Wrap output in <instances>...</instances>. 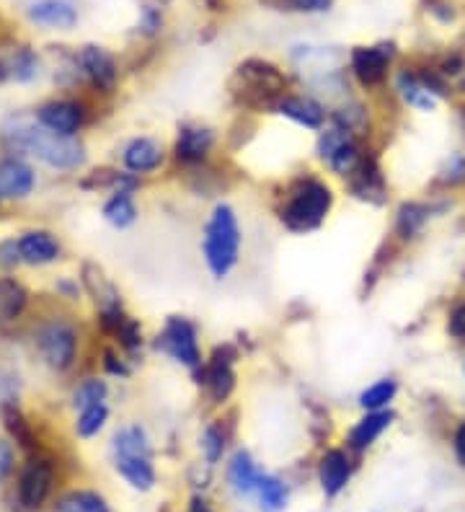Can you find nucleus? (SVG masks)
I'll list each match as a JSON object with an SVG mask.
<instances>
[{"label":"nucleus","mask_w":465,"mask_h":512,"mask_svg":"<svg viewBox=\"0 0 465 512\" xmlns=\"http://www.w3.org/2000/svg\"><path fill=\"white\" fill-rule=\"evenodd\" d=\"M339 205V189L334 179L321 169H303L287 176L274 194V220L290 236H310L329 223Z\"/></svg>","instance_id":"obj_1"},{"label":"nucleus","mask_w":465,"mask_h":512,"mask_svg":"<svg viewBox=\"0 0 465 512\" xmlns=\"http://www.w3.org/2000/svg\"><path fill=\"white\" fill-rule=\"evenodd\" d=\"M0 143L11 156L37 158L55 171H81L88 161L86 145L78 138H62L34 119V114H11L0 125Z\"/></svg>","instance_id":"obj_2"},{"label":"nucleus","mask_w":465,"mask_h":512,"mask_svg":"<svg viewBox=\"0 0 465 512\" xmlns=\"http://www.w3.org/2000/svg\"><path fill=\"white\" fill-rule=\"evenodd\" d=\"M243 223L238 207L228 200H215L210 205L199 231V256L215 282L228 280L243 256Z\"/></svg>","instance_id":"obj_3"},{"label":"nucleus","mask_w":465,"mask_h":512,"mask_svg":"<svg viewBox=\"0 0 465 512\" xmlns=\"http://www.w3.org/2000/svg\"><path fill=\"white\" fill-rule=\"evenodd\" d=\"M230 91H233V96H236L243 109L267 114L272 101L285 94V91H290V75L272 60L248 57L233 70Z\"/></svg>","instance_id":"obj_4"},{"label":"nucleus","mask_w":465,"mask_h":512,"mask_svg":"<svg viewBox=\"0 0 465 512\" xmlns=\"http://www.w3.org/2000/svg\"><path fill=\"white\" fill-rule=\"evenodd\" d=\"M150 350L166 357L176 368L186 370L189 378L202 370L207 357L205 344H202V326L186 313H171L163 319L158 331L150 337Z\"/></svg>","instance_id":"obj_5"},{"label":"nucleus","mask_w":465,"mask_h":512,"mask_svg":"<svg viewBox=\"0 0 465 512\" xmlns=\"http://www.w3.org/2000/svg\"><path fill=\"white\" fill-rule=\"evenodd\" d=\"M223 135L205 119H181L171 138V169L189 176L215 163Z\"/></svg>","instance_id":"obj_6"},{"label":"nucleus","mask_w":465,"mask_h":512,"mask_svg":"<svg viewBox=\"0 0 465 512\" xmlns=\"http://www.w3.org/2000/svg\"><path fill=\"white\" fill-rule=\"evenodd\" d=\"M241 347L236 342H217L205 357V365L192 378L199 394L212 409H225L238 391V363H241Z\"/></svg>","instance_id":"obj_7"},{"label":"nucleus","mask_w":465,"mask_h":512,"mask_svg":"<svg viewBox=\"0 0 465 512\" xmlns=\"http://www.w3.org/2000/svg\"><path fill=\"white\" fill-rule=\"evenodd\" d=\"M367 148L370 143L365 138L329 122L313 140V161L329 179L347 182L365 158Z\"/></svg>","instance_id":"obj_8"},{"label":"nucleus","mask_w":465,"mask_h":512,"mask_svg":"<svg viewBox=\"0 0 465 512\" xmlns=\"http://www.w3.org/2000/svg\"><path fill=\"white\" fill-rule=\"evenodd\" d=\"M31 342H34L39 360L55 373H68L78 363L81 331L68 316H50V319L39 321L34 326Z\"/></svg>","instance_id":"obj_9"},{"label":"nucleus","mask_w":465,"mask_h":512,"mask_svg":"<svg viewBox=\"0 0 465 512\" xmlns=\"http://www.w3.org/2000/svg\"><path fill=\"white\" fill-rule=\"evenodd\" d=\"M396 44L378 42V44H360L349 52V75L352 81L365 91H380L391 78L393 63H396Z\"/></svg>","instance_id":"obj_10"},{"label":"nucleus","mask_w":465,"mask_h":512,"mask_svg":"<svg viewBox=\"0 0 465 512\" xmlns=\"http://www.w3.org/2000/svg\"><path fill=\"white\" fill-rule=\"evenodd\" d=\"M119 169L130 171L140 179L158 176L161 171L171 169V145L161 135H150V132L132 135L119 148Z\"/></svg>","instance_id":"obj_11"},{"label":"nucleus","mask_w":465,"mask_h":512,"mask_svg":"<svg viewBox=\"0 0 465 512\" xmlns=\"http://www.w3.org/2000/svg\"><path fill=\"white\" fill-rule=\"evenodd\" d=\"M267 114H274V117L287 122V125L310 132V135H318L323 127L329 125L331 109L316 94H310V91H292L290 88V91H285V94L272 101V107H269Z\"/></svg>","instance_id":"obj_12"},{"label":"nucleus","mask_w":465,"mask_h":512,"mask_svg":"<svg viewBox=\"0 0 465 512\" xmlns=\"http://www.w3.org/2000/svg\"><path fill=\"white\" fill-rule=\"evenodd\" d=\"M349 200L360 202L365 207H385L391 202V184H388V174L383 169V158L375 148H367L365 158L357 166L347 182H341Z\"/></svg>","instance_id":"obj_13"},{"label":"nucleus","mask_w":465,"mask_h":512,"mask_svg":"<svg viewBox=\"0 0 465 512\" xmlns=\"http://www.w3.org/2000/svg\"><path fill=\"white\" fill-rule=\"evenodd\" d=\"M450 210V200H401L393 210L391 238L401 246L414 244L427 231L432 218H440Z\"/></svg>","instance_id":"obj_14"},{"label":"nucleus","mask_w":465,"mask_h":512,"mask_svg":"<svg viewBox=\"0 0 465 512\" xmlns=\"http://www.w3.org/2000/svg\"><path fill=\"white\" fill-rule=\"evenodd\" d=\"M75 70L99 96H109L119 86V63L99 44H86L75 52Z\"/></svg>","instance_id":"obj_15"},{"label":"nucleus","mask_w":465,"mask_h":512,"mask_svg":"<svg viewBox=\"0 0 465 512\" xmlns=\"http://www.w3.org/2000/svg\"><path fill=\"white\" fill-rule=\"evenodd\" d=\"M34 119L62 138H78L88 122V107L81 99H50L34 109Z\"/></svg>","instance_id":"obj_16"},{"label":"nucleus","mask_w":465,"mask_h":512,"mask_svg":"<svg viewBox=\"0 0 465 512\" xmlns=\"http://www.w3.org/2000/svg\"><path fill=\"white\" fill-rule=\"evenodd\" d=\"M52 484H55L52 458L42 456V453H31L19 476V505L29 512L39 510L50 497Z\"/></svg>","instance_id":"obj_17"},{"label":"nucleus","mask_w":465,"mask_h":512,"mask_svg":"<svg viewBox=\"0 0 465 512\" xmlns=\"http://www.w3.org/2000/svg\"><path fill=\"white\" fill-rule=\"evenodd\" d=\"M396 409H383V412H362L360 419H354L352 427L344 435L347 450H352L354 456H362L372 445L383 438L385 432L396 425Z\"/></svg>","instance_id":"obj_18"},{"label":"nucleus","mask_w":465,"mask_h":512,"mask_svg":"<svg viewBox=\"0 0 465 512\" xmlns=\"http://www.w3.org/2000/svg\"><path fill=\"white\" fill-rule=\"evenodd\" d=\"M352 456L354 453L347 448H326L318 458V484L329 500L339 497L349 487L354 474Z\"/></svg>","instance_id":"obj_19"},{"label":"nucleus","mask_w":465,"mask_h":512,"mask_svg":"<svg viewBox=\"0 0 465 512\" xmlns=\"http://www.w3.org/2000/svg\"><path fill=\"white\" fill-rule=\"evenodd\" d=\"M19 251L26 267H50L62 259V241L47 228H29L19 236Z\"/></svg>","instance_id":"obj_20"},{"label":"nucleus","mask_w":465,"mask_h":512,"mask_svg":"<svg viewBox=\"0 0 465 512\" xmlns=\"http://www.w3.org/2000/svg\"><path fill=\"white\" fill-rule=\"evenodd\" d=\"M37 189V171L21 156H6L0 161V197L26 200Z\"/></svg>","instance_id":"obj_21"},{"label":"nucleus","mask_w":465,"mask_h":512,"mask_svg":"<svg viewBox=\"0 0 465 512\" xmlns=\"http://www.w3.org/2000/svg\"><path fill=\"white\" fill-rule=\"evenodd\" d=\"M393 94L398 96L403 107L414 109L419 114H432L434 109L440 107V99L424 86L416 68H409V65L393 75Z\"/></svg>","instance_id":"obj_22"},{"label":"nucleus","mask_w":465,"mask_h":512,"mask_svg":"<svg viewBox=\"0 0 465 512\" xmlns=\"http://www.w3.org/2000/svg\"><path fill=\"white\" fill-rule=\"evenodd\" d=\"M39 73H42V60L26 44L0 55V83H31L37 81Z\"/></svg>","instance_id":"obj_23"},{"label":"nucleus","mask_w":465,"mask_h":512,"mask_svg":"<svg viewBox=\"0 0 465 512\" xmlns=\"http://www.w3.org/2000/svg\"><path fill=\"white\" fill-rule=\"evenodd\" d=\"M225 476H228V484L233 492L241 494V497H251V494H256V489H259L264 471L259 469L256 458L251 456V450L238 448L236 453L228 458Z\"/></svg>","instance_id":"obj_24"},{"label":"nucleus","mask_w":465,"mask_h":512,"mask_svg":"<svg viewBox=\"0 0 465 512\" xmlns=\"http://www.w3.org/2000/svg\"><path fill=\"white\" fill-rule=\"evenodd\" d=\"M230 438H233V425H230V419L225 417V414L207 419L205 427L199 430V440H197L199 453H202L207 466H217V463L223 461Z\"/></svg>","instance_id":"obj_25"},{"label":"nucleus","mask_w":465,"mask_h":512,"mask_svg":"<svg viewBox=\"0 0 465 512\" xmlns=\"http://www.w3.org/2000/svg\"><path fill=\"white\" fill-rule=\"evenodd\" d=\"M153 453L150 432L140 422L122 425L112 435V458H153Z\"/></svg>","instance_id":"obj_26"},{"label":"nucleus","mask_w":465,"mask_h":512,"mask_svg":"<svg viewBox=\"0 0 465 512\" xmlns=\"http://www.w3.org/2000/svg\"><path fill=\"white\" fill-rule=\"evenodd\" d=\"M0 419H3V427L11 435V440L19 445L24 453H39V443H37V432L31 427V422L26 419L24 409L19 406V399L6 401V404L0 406Z\"/></svg>","instance_id":"obj_27"},{"label":"nucleus","mask_w":465,"mask_h":512,"mask_svg":"<svg viewBox=\"0 0 465 512\" xmlns=\"http://www.w3.org/2000/svg\"><path fill=\"white\" fill-rule=\"evenodd\" d=\"M29 19L39 26H50V29H73L78 24V11L68 0H37L31 3Z\"/></svg>","instance_id":"obj_28"},{"label":"nucleus","mask_w":465,"mask_h":512,"mask_svg":"<svg viewBox=\"0 0 465 512\" xmlns=\"http://www.w3.org/2000/svg\"><path fill=\"white\" fill-rule=\"evenodd\" d=\"M101 218L112 225L114 231H130L140 220V207H137V194L130 192H109V197L101 205Z\"/></svg>","instance_id":"obj_29"},{"label":"nucleus","mask_w":465,"mask_h":512,"mask_svg":"<svg viewBox=\"0 0 465 512\" xmlns=\"http://www.w3.org/2000/svg\"><path fill=\"white\" fill-rule=\"evenodd\" d=\"M398 394H401V383L396 375H383L362 388L357 394V406H360V412H383V409H393Z\"/></svg>","instance_id":"obj_30"},{"label":"nucleus","mask_w":465,"mask_h":512,"mask_svg":"<svg viewBox=\"0 0 465 512\" xmlns=\"http://www.w3.org/2000/svg\"><path fill=\"white\" fill-rule=\"evenodd\" d=\"M114 469L135 492H153L158 484L153 458H112Z\"/></svg>","instance_id":"obj_31"},{"label":"nucleus","mask_w":465,"mask_h":512,"mask_svg":"<svg viewBox=\"0 0 465 512\" xmlns=\"http://www.w3.org/2000/svg\"><path fill=\"white\" fill-rule=\"evenodd\" d=\"M112 342L117 344L124 355L132 357V360L143 357V352L150 347V337L145 334V324L137 319V316H132V313L127 316V321H124V324L114 331Z\"/></svg>","instance_id":"obj_32"},{"label":"nucleus","mask_w":465,"mask_h":512,"mask_svg":"<svg viewBox=\"0 0 465 512\" xmlns=\"http://www.w3.org/2000/svg\"><path fill=\"white\" fill-rule=\"evenodd\" d=\"M29 306V290L16 277H0V321H16Z\"/></svg>","instance_id":"obj_33"},{"label":"nucleus","mask_w":465,"mask_h":512,"mask_svg":"<svg viewBox=\"0 0 465 512\" xmlns=\"http://www.w3.org/2000/svg\"><path fill=\"white\" fill-rule=\"evenodd\" d=\"M52 512H112V507L104 494L93 492V489H73V492L62 494Z\"/></svg>","instance_id":"obj_34"},{"label":"nucleus","mask_w":465,"mask_h":512,"mask_svg":"<svg viewBox=\"0 0 465 512\" xmlns=\"http://www.w3.org/2000/svg\"><path fill=\"white\" fill-rule=\"evenodd\" d=\"M109 394H112V388H109V381H106V378H101V375H88V378L75 383L73 394H70V406H73L75 412H81L86 406L106 401Z\"/></svg>","instance_id":"obj_35"},{"label":"nucleus","mask_w":465,"mask_h":512,"mask_svg":"<svg viewBox=\"0 0 465 512\" xmlns=\"http://www.w3.org/2000/svg\"><path fill=\"white\" fill-rule=\"evenodd\" d=\"M109 419H112V409H109L106 401L86 406V409H81L78 417H75V435L81 440L96 438V435L104 432V427L109 425Z\"/></svg>","instance_id":"obj_36"},{"label":"nucleus","mask_w":465,"mask_h":512,"mask_svg":"<svg viewBox=\"0 0 465 512\" xmlns=\"http://www.w3.org/2000/svg\"><path fill=\"white\" fill-rule=\"evenodd\" d=\"M261 502V510L264 512H282L287 507V500H290V489L279 476L264 474L261 476V484L256 489Z\"/></svg>","instance_id":"obj_37"},{"label":"nucleus","mask_w":465,"mask_h":512,"mask_svg":"<svg viewBox=\"0 0 465 512\" xmlns=\"http://www.w3.org/2000/svg\"><path fill=\"white\" fill-rule=\"evenodd\" d=\"M132 363H135V360L124 355L117 344L101 350V370H104V375H109V378H119V381L132 378V373H135V365Z\"/></svg>","instance_id":"obj_38"},{"label":"nucleus","mask_w":465,"mask_h":512,"mask_svg":"<svg viewBox=\"0 0 465 512\" xmlns=\"http://www.w3.org/2000/svg\"><path fill=\"white\" fill-rule=\"evenodd\" d=\"M434 184L440 189H455L465 184V153H450L434 176Z\"/></svg>","instance_id":"obj_39"},{"label":"nucleus","mask_w":465,"mask_h":512,"mask_svg":"<svg viewBox=\"0 0 465 512\" xmlns=\"http://www.w3.org/2000/svg\"><path fill=\"white\" fill-rule=\"evenodd\" d=\"M445 329L455 342H465V298L455 300L453 306H450L445 319Z\"/></svg>","instance_id":"obj_40"},{"label":"nucleus","mask_w":465,"mask_h":512,"mask_svg":"<svg viewBox=\"0 0 465 512\" xmlns=\"http://www.w3.org/2000/svg\"><path fill=\"white\" fill-rule=\"evenodd\" d=\"M143 37H155L163 29V11L158 6H145L140 11V24H137Z\"/></svg>","instance_id":"obj_41"},{"label":"nucleus","mask_w":465,"mask_h":512,"mask_svg":"<svg viewBox=\"0 0 465 512\" xmlns=\"http://www.w3.org/2000/svg\"><path fill=\"white\" fill-rule=\"evenodd\" d=\"M21 262V251H19V236H13V238H3L0 241V267L3 269H16Z\"/></svg>","instance_id":"obj_42"},{"label":"nucleus","mask_w":465,"mask_h":512,"mask_svg":"<svg viewBox=\"0 0 465 512\" xmlns=\"http://www.w3.org/2000/svg\"><path fill=\"white\" fill-rule=\"evenodd\" d=\"M282 6L298 13H326L334 8V0H282Z\"/></svg>","instance_id":"obj_43"},{"label":"nucleus","mask_w":465,"mask_h":512,"mask_svg":"<svg viewBox=\"0 0 465 512\" xmlns=\"http://www.w3.org/2000/svg\"><path fill=\"white\" fill-rule=\"evenodd\" d=\"M16 391H19V378H16V373L0 365V406L6 404V401L16 399Z\"/></svg>","instance_id":"obj_44"},{"label":"nucleus","mask_w":465,"mask_h":512,"mask_svg":"<svg viewBox=\"0 0 465 512\" xmlns=\"http://www.w3.org/2000/svg\"><path fill=\"white\" fill-rule=\"evenodd\" d=\"M13 466H16V453H13V445L8 440L0 438V484L13 474Z\"/></svg>","instance_id":"obj_45"},{"label":"nucleus","mask_w":465,"mask_h":512,"mask_svg":"<svg viewBox=\"0 0 465 512\" xmlns=\"http://www.w3.org/2000/svg\"><path fill=\"white\" fill-rule=\"evenodd\" d=\"M427 6H429V13H434L437 19L440 21H453L455 19V11L450 3H445V0H427Z\"/></svg>","instance_id":"obj_46"},{"label":"nucleus","mask_w":465,"mask_h":512,"mask_svg":"<svg viewBox=\"0 0 465 512\" xmlns=\"http://www.w3.org/2000/svg\"><path fill=\"white\" fill-rule=\"evenodd\" d=\"M453 453L458 458L460 466H465V419L455 427V435H453Z\"/></svg>","instance_id":"obj_47"},{"label":"nucleus","mask_w":465,"mask_h":512,"mask_svg":"<svg viewBox=\"0 0 465 512\" xmlns=\"http://www.w3.org/2000/svg\"><path fill=\"white\" fill-rule=\"evenodd\" d=\"M186 512H215L210 507V502L202 497V494H194L192 500H189V507H186Z\"/></svg>","instance_id":"obj_48"},{"label":"nucleus","mask_w":465,"mask_h":512,"mask_svg":"<svg viewBox=\"0 0 465 512\" xmlns=\"http://www.w3.org/2000/svg\"><path fill=\"white\" fill-rule=\"evenodd\" d=\"M463 277H465V267H463Z\"/></svg>","instance_id":"obj_49"}]
</instances>
